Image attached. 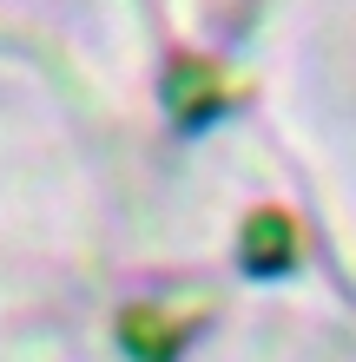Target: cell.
Returning <instances> with one entry per match:
<instances>
[{
	"instance_id": "7a4b0ae2",
	"label": "cell",
	"mask_w": 356,
	"mask_h": 362,
	"mask_svg": "<svg viewBox=\"0 0 356 362\" xmlns=\"http://www.w3.org/2000/svg\"><path fill=\"white\" fill-rule=\"evenodd\" d=\"M244 270H258V276H270V270H290L297 264V224L284 218V211H258V218L244 224Z\"/></svg>"
},
{
	"instance_id": "6da1fadb",
	"label": "cell",
	"mask_w": 356,
	"mask_h": 362,
	"mask_svg": "<svg viewBox=\"0 0 356 362\" xmlns=\"http://www.w3.org/2000/svg\"><path fill=\"white\" fill-rule=\"evenodd\" d=\"M192 329H198V310H172V303H132L125 323H119L125 349H132L139 362H172Z\"/></svg>"
}]
</instances>
